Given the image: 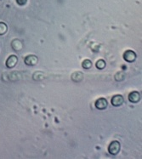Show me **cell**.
I'll return each mask as SVG.
<instances>
[{
  "mask_svg": "<svg viewBox=\"0 0 142 159\" xmlns=\"http://www.w3.org/2000/svg\"><path fill=\"white\" fill-rule=\"evenodd\" d=\"M120 148H121L120 143L117 140H113L108 146V152L110 153L111 155L115 156L117 154H118V152H120Z\"/></svg>",
  "mask_w": 142,
  "mask_h": 159,
  "instance_id": "6da1fadb",
  "label": "cell"
},
{
  "mask_svg": "<svg viewBox=\"0 0 142 159\" xmlns=\"http://www.w3.org/2000/svg\"><path fill=\"white\" fill-rule=\"evenodd\" d=\"M123 59L127 62H134L136 60V54L133 50H126L123 54Z\"/></svg>",
  "mask_w": 142,
  "mask_h": 159,
  "instance_id": "7a4b0ae2",
  "label": "cell"
},
{
  "mask_svg": "<svg viewBox=\"0 0 142 159\" xmlns=\"http://www.w3.org/2000/svg\"><path fill=\"white\" fill-rule=\"evenodd\" d=\"M124 101V99L123 97L121 95V94H117V95H114L112 100H111V103L113 107H120L122 106Z\"/></svg>",
  "mask_w": 142,
  "mask_h": 159,
  "instance_id": "3957f363",
  "label": "cell"
},
{
  "mask_svg": "<svg viewBox=\"0 0 142 159\" xmlns=\"http://www.w3.org/2000/svg\"><path fill=\"white\" fill-rule=\"evenodd\" d=\"M38 57L34 55H30L26 56V58L24 60V62L26 66H33L38 63Z\"/></svg>",
  "mask_w": 142,
  "mask_h": 159,
  "instance_id": "277c9868",
  "label": "cell"
},
{
  "mask_svg": "<svg viewBox=\"0 0 142 159\" xmlns=\"http://www.w3.org/2000/svg\"><path fill=\"white\" fill-rule=\"evenodd\" d=\"M18 62V58L16 55H10L9 58L7 59L5 65H6L7 68H13L14 66L16 65V63Z\"/></svg>",
  "mask_w": 142,
  "mask_h": 159,
  "instance_id": "5b68a950",
  "label": "cell"
},
{
  "mask_svg": "<svg viewBox=\"0 0 142 159\" xmlns=\"http://www.w3.org/2000/svg\"><path fill=\"white\" fill-rule=\"evenodd\" d=\"M108 102L105 99V98H99L96 101H95V107L98 110H104L107 107Z\"/></svg>",
  "mask_w": 142,
  "mask_h": 159,
  "instance_id": "8992f818",
  "label": "cell"
},
{
  "mask_svg": "<svg viewBox=\"0 0 142 159\" xmlns=\"http://www.w3.org/2000/svg\"><path fill=\"white\" fill-rule=\"evenodd\" d=\"M129 101L132 103H137L140 101V94L137 91H133L129 94Z\"/></svg>",
  "mask_w": 142,
  "mask_h": 159,
  "instance_id": "52a82bcc",
  "label": "cell"
},
{
  "mask_svg": "<svg viewBox=\"0 0 142 159\" xmlns=\"http://www.w3.org/2000/svg\"><path fill=\"white\" fill-rule=\"evenodd\" d=\"M11 47H12V49L14 50H16V51H19V50H21L23 47V44L21 41H20L19 39H15L12 41L11 43Z\"/></svg>",
  "mask_w": 142,
  "mask_h": 159,
  "instance_id": "ba28073f",
  "label": "cell"
},
{
  "mask_svg": "<svg viewBox=\"0 0 142 159\" xmlns=\"http://www.w3.org/2000/svg\"><path fill=\"white\" fill-rule=\"evenodd\" d=\"M106 65H107V63H106V61H105L104 60H99V61L96 62V64H95L97 68L100 69V70H102V69L105 68V67H106Z\"/></svg>",
  "mask_w": 142,
  "mask_h": 159,
  "instance_id": "9c48e42d",
  "label": "cell"
},
{
  "mask_svg": "<svg viewBox=\"0 0 142 159\" xmlns=\"http://www.w3.org/2000/svg\"><path fill=\"white\" fill-rule=\"evenodd\" d=\"M8 30L7 25L4 22H0V36L5 34Z\"/></svg>",
  "mask_w": 142,
  "mask_h": 159,
  "instance_id": "30bf717a",
  "label": "cell"
},
{
  "mask_svg": "<svg viewBox=\"0 0 142 159\" xmlns=\"http://www.w3.org/2000/svg\"><path fill=\"white\" fill-rule=\"evenodd\" d=\"M82 66L84 69H89L92 66V62L89 60H84L83 63H82Z\"/></svg>",
  "mask_w": 142,
  "mask_h": 159,
  "instance_id": "8fae6325",
  "label": "cell"
},
{
  "mask_svg": "<svg viewBox=\"0 0 142 159\" xmlns=\"http://www.w3.org/2000/svg\"><path fill=\"white\" fill-rule=\"evenodd\" d=\"M27 2V0H16V3H18L19 5L22 6V5H25Z\"/></svg>",
  "mask_w": 142,
  "mask_h": 159,
  "instance_id": "7c38bea8",
  "label": "cell"
}]
</instances>
